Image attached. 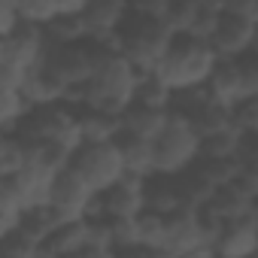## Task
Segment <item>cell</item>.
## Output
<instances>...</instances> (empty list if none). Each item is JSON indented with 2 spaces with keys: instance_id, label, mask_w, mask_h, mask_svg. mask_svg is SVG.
Listing matches in <instances>:
<instances>
[{
  "instance_id": "cell-3",
  "label": "cell",
  "mask_w": 258,
  "mask_h": 258,
  "mask_svg": "<svg viewBox=\"0 0 258 258\" xmlns=\"http://www.w3.org/2000/svg\"><path fill=\"white\" fill-rule=\"evenodd\" d=\"M201 158V137L191 127V121L170 109V121L152 143V170L155 176L173 179L188 173Z\"/></svg>"
},
{
  "instance_id": "cell-26",
  "label": "cell",
  "mask_w": 258,
  "mask_h": 258,
  "mask_svg": "<svg viewBox=\"0 0 258 258\" xmlns=\"http://www.w3.org/2000/svg\"><path fill=\"white\" fill-rule=\"evenodd\" d=\"M231 124L240 134H258V100H246L231 109Z\"/></svg>"
},
{
  "instance_id": "cell-22",
  "label": "cell",
  "mask_w": 258,
  "mask_h": 258,
  "mask_svg": "<svg viewBox=\"0 0 258 258\" xmlns=\"http://www.w3.org/2000/svg\"><path fill=\"white\" fill-rule=\"evenodd\" d=\"M134 106L170 112V106H173V91H170V88H164V85H161L152 73H140L137 94H134Z\"/></svg>"
},
{
  "instance_id": "cell-7",
  "label": "cell",
  "mask_w": 258,
  "mask_h": 258,
  "mask_svg": "<svg viewBox=\"0 0 258 258\" xmlns=\"http://www.w3.org/2000/svg\"><path fill=\"white\" fill-rule=\"evenodd\" d=\"M85 185L91 195H103L106 188H112L121 176V155L115 143H100V146H79L67 164Z\"/></svg>"
},
{
  "instance_id": "cell-20",
  "label": "cell",
  "mask_w": 258,
  "mask_h": 258,
  "mask_svg": "<svg viewBox=\"0 0 258 258\" xmlns=\"http://www.w3.org/2000/svg\"><path fill=\"white\" fill-rule=\"evenodd\" d=\"M58 258H73L79 255L82 249H88V219H79V222H67L61 225L52 240L46 243Z\"/></svg>"
},
{
  "instance_id": "cell-19",
  "label": "cell",
  "mask_w": 258,
  "mask_h": 258,
  "mask_svg": "<svg viewBox=\"0 0 258 258\" xmlns=\"http://www.w3.org/2000/svg\"><path fill=\"white\" fill-rule=\"evenodd\" d=\"M179 210H185V204H182L176 176H173V179L152 176V179L146 182V213H155V216H176Z\"/></svg>"
},
{
  "instance_id": "cell-11",
  "label": "cell",
  "mask_w": 258,
  "mask_h": 258,
  "mask_svg": "<svg viewBox=\"0 0 258 258\" xmlns=\"http://www.w3.org/2000/svg\"><path fill=\"white\" fill-rule=\"evenodd\" d=\"M146 182L149 179L121 176L112 188L97 195L103 219L106 222H118V219H137L140 213H146Z\"/></svg>"
},
{
  "instance_id": "cell-28",
  "label": "cell",
  "mask_w": 258,
  "mask_h": 258,
  "mask_svg": "<svg viewBox=\"0 0 258 258\" xmlns=\"http://www.w3.org/2000/svg\"><path fill=\"white\" fill-rule=\"evenodd\" d=\"M40 246L31 243L28 237H22L19 231H13L4 243H0V258H37Z\"/></svg>"
},
{
  "instance_id": "cell-24",
  "label": "cell",
  "mask_w": 258,
  "mask_h": 258,
  "mask_svg": "<svg viewBox=\"0 0 258 258\" xmlns=\"http://www.w3.org/2000/svg\"><path fill=\"white\" fill-rule=\"evenodd\" d=\"M31 109L25 106L19 91H4L0 88V134H16V127Z\"/></svg>"
},
{
  "instance_id": "cell-21",
  "label": "cell",
  "mask_w": 258,
  "mask_h": 258,
  "mask_svg": "<svg viewBox=\"0 0 258 258\" xmlns=\"http://www.w3.org/2000/svg\"><path fill=\"white\" fill-rule=\"evenodd\" d=\"M246 134H240L237 127H225L219 134H210L201 140V158H213V161H237V152H240V143H243Z\"/></svg>"
},
{
  "instance_id": "cell-13",
  "label": "cell",
  "mask_w": 258,
  "mask_h": 258,
  "mask_svg": "<svg viewBox=\"0 0 258 258\" xmlns=\"http://www.w3.org/2000/svg\"><path fill=\"white\" fill-rule=\"evenodd\" d=\"M127 16H131V4H124V0H85L79 22L85 28V37L97 40V37L118 34Z\"/></svg>"
},
{
  "instance_id": "cell-33",
  "label": "cell",
  "mask_w": 258,
  "mask_h": 258,
  "mask_svg": "<svg viewBox=\"0 0 258 258\" xmlns=\"http://www.w3.org/2000/svg\"><path fill=\"white\" fill-rule=\"evenodd\" d=\"M149 258H176V255L167 252V249H158V252H149Z\"/></svg>"
},
{
  "instance_id": "cell-18",
  "label": "cell",
  "mask_w": 258,
  "mask_h": 258,
  "mask_svg": "<svg viewBox=\"0 0 258 258\" xmlns=\"http://www.w3.org/2000/svg\"><path fill=\"white\" fill-rule=\"evenodd\" d=\"M118 155H121V167L124 176H134V179H152V143L146 140H134V137H118L115 140Z\"/></svg>"
},
{
  "instance_id": "cell-9",
  "label": "cell",
  "mask_w": 258,
  "mask_h": 258,
  "mask_svg": "<svg viewBox=\"0 0 258 258\" xmlns=\"http://www.w3.org/2000/svg\"><path fill=\"white\" fill-rule=\"evenodd\" d=\"M255 43H258V25L225 13V4H222V19H219V28L210 40V49L216 52V58L219 61H240V58L255 52Z\"/></svg>"
},
{
  "instance_id": "cell-17",
  "label": "cell",
  "mask_w": 258,
  "mask_h": 258,
  "mask_svg": "<svg viewBox=\"0 0 258 258\" xmlns=\"http://www.w3.org/2000/svg\"><path fill=\"white\" fill-rule=\"evenodd\" d=\"M64 222H61V216L46 204V207H34V210H25L22 213V219H19V234L22 237H28L31 243H37V246H46L49 240H52V234L61 228Z\"/></svg>"
},
{
  "instance_id": "cell-31",
  "label": "cell",
  "mask_w": 258,
  "mask_h": 258,
  "mask_svg": "<svg viewBox=\"0 0 258 258\" xmlns=\"http://www.w3.org/2000/svg\"><path fill=\"white\" fill-rule=\"evenodd\" d=\"M176 258H216V252H213V246H198V249H188Z\"/></svg>"
},
{
  "instance_id": "cell-15",
  "label": "cell",
  "mask_w": 258,
  "mask_h": 258,
  "mask_svg": "<svg viewBox=\"0 0 258 258\" xmlns=\"http://www.w3.org/2000/svg\"><path fill=\"white\" fill-rule=\"evenodd\" d=\"M167 121H170V112L131 106V109L121 115V137H134V140L155 143V140H158V134L167 127Z\"/></svg>"
},
{
  "instance_id": "cell-4",
  "label": "cell",
  "mask_w": 258,
  "mask_h": 258,
  "mask_svg": "<svg viewBox=\"0 0 258 258\" xmlns=\"http://www.w3.org/2000/svg\"><path fill=\"white\" fill-rule=\"evenodd\" d=\"M170 43H173V34L164 28V22L127 16L121 28V58L137 73H152L161 64V58L167 55Z\"/></svg>"
},
{
  "instance_id": "cell-5",
  "label": "cell",
  "mask_w": 258,
  "mask_h": 258,
  "mask_svg": "<svg viewBox=\"0 0 258 258\" xmlns=\"http://www.w3.org/2000/svg\"><path fill=\"white\" fill-rule=\"evenodd\" d=\"M207 94L222 109H234L246 100H258V58L255 52L240 61H219L207 79Z\"/></svg>"
},
{
  "instance_id": "cell-29",
  "label": "cell",
  "mask_w": 258,
  "mask_h": 258,
  "mask_svg": "<svg viewBox=\"0 0 258 258\" xmlns=\"http://www.w3.org/2000/svg\"><path fill=\"white\" fill-rule=\"evenodd\" d=\"M225 13L258 25V0H234V4H225Z\"/></svg>"
},
{
  "instance_id": "cell-25",
  "label": "cell",
  "mask_w": 258,
  "mask_h": 258,
  "mask_svg": "<svg viewBox=\"0 0 258 258\" xmlns=\"http://www.w3.org/2000/svg\"><path fill=\"white\" fill-rule=\"evenodd\" d=\"M219 19H222V4H216V0H213V4L201 0L188 37H191V40H201V43H210L213 34H216V28H219Z\"/></svg>"
},
{
  "instance_id": "cell-14",
  "label": "cell",
  "mask_w": 258,
  "mask_h": 258,
  "mask_svg": "<svg viewBox=\"0 0 258 258\" xmlns=\"http://www.w3.org/2000/svg\"><path fill=\"white\" fill-rule=\"evenodd\" d=\"M67 91L70 88H64L52 73H46L40 67V70H34V73L25 76V85H22L19 94H22V100H25L28 109H46V106H64Z\"/></svg>"
},
{
  "instance_id": "cell-16",
  "label": "cell",
  "mask_w": 258,
  "mask_h": 258,
  "mask_svg": "<svg viewBox=\"0 0 258 258\" xmlns=\"http://www.w3.org/2000/svg\"><path fill=\"white\" fill-rule=\"evenodd\" d=\"M76 115H79L82 146L115 143L121 137V115H106V112H91V109H79Z\"/></svg>"
},
{
  "instance_id": "cell-1",
  "label": "cell",
  "mask_w": 258,
  "mask_h": 258,
  "mask_svg": "<svg viewBox=\"0 0 258 258\" xmlns=\"http://www.w3.org/2000/svg\"><path fill=\"white\" fill-rule=\"evenodd\" d=\"M137 82H140V73L131 64H127L121 55H109V58L100 61L94 76L79 88V94H82L79 109L106 112V115H124L134 106Z\"/></svg>"
},
{
  "instance_id": "cell-10",
  "label": "cell",
  "mask_w": 258,
  "mask_h": 258,
  "mask_svg": "<svg viewBox=\"0 0 258 258\" xmlns=\"http://www.w3.org/2000/svg\"><path fill=\"white\" fill-rule=\"evenodd\" d=\"M94 198H97V195H91L88 185H85L70 167L61 170V173L55 176L52 188H49V207L61 216L64 225H67V222L85 219L88 210H91V204H94Z\"/></svg>"
},
{
  "instance_id": "cell-32",
  "label": "cell",
  "mask_w": 258,
  "mask_h": 258,
  "mask_svg": "<svg viewBox=\"0 0 258 258\" xmlns=\"http://www.w3.org/2000/svg\"><path fill=\"white\" fill-rule=\"evenodd\" d=\"M73 258H115V249H82Z\"/></svg>"
},
{
  "instance_id": "cell-2",
  "label": "cell",
  "mask_w": 258,
  "mask_h": 258,
  "mask_svg": "<svg viewBox=\"0 0 258 258\" xmlns=\"http://www.w3.org/2000/svg\"><path fill=\"white\" fill-rule=\"evenodd\" d=\"M216 64H219V58L210 49V43H201V40H191V37H173L167 55L152 70V76L164 88L179 94V91L207 85V79L216 70Z\"/></svg>"
},
{
  "instance_id": "cell-23",
  "label": "cell",
  "mask_w": 258,
  "mask_h": 258,
  "mask_svg": "<svg viewBox=\"0 0 258 258\" xmlns=\"http://www.w3.org/2000/svg\"><path fill=\"white\" fill-rule=\"evenodd\" d=\"M198 4L201 0H170L167 16H164V28L173 37H188V31L195 25V16H198Z\"/></svg>"
},
{
  "instance_id": "cell-8",
  "label": "cell",
  "mask_w": 258,
  "mask_h": 258,
  "mask_svg": "<svg viewBox=\"0 0 258 258\" xmlns=\"http://www.w3.org/2000/svg\"><path fill=\"white\" fill-rule=\"evenodd\" d=\"M46 55H49V40H46V31L43 28H34V25H22L0 40V61L22 70V73H34L46 64Z\"/></svg>"
},
{
  "instance_id": "cell-6",
  "label": "cell",
  "mask_w": 258,
  "mask_h": 258,
  "mask_svg": "<svg viewBox=\"0 0 258 258\" xmlns=\"http://www.w3.org/2000/svg\"><path fill=\"white\" fill-rule=\"evenodd\" d=\"M103 58H109V55L100 52L94 40H82V43H70V46L49 43V55H46L43 70L52 73L64 88H82L94 76V70L100 67Z\"/></svg>"
},
{
  "instance_id": "cell-27",
  "label": "cell",
  "mask_w": 258,
  "mask_h": 258,
  "mask_svg": "<svg viewBox=\"0 0 258 258\" xmlns=\"http://www.w3.org/2000/svg\"><path fill=\"white\" fill-rule=\"evenodd\" d=\"M25 213V201L16 188L13 179H0V216H10V219H22Z\"/></svg>"
},
{
  "instance_id": "cell-30",
  "label": "cell",
  "mask_w": 258,
  "mask_h": 258,
  "mask_svg": "<svg viewBox=\"0 0 258 258\" xmlns=\"http://www.w3.org/2000/svg\"><path fill=\"white\" fill-rule=\"evenodd\" d=\"M19 28V16H16V4L10 0H0V40L10 37Z\"/></svg>"
},
{
  "instance_id": "cell-12",
  "label": "cell",
  "mask_w": 258,
  "mask_h": 258,
  "mask_svg": "<svg viewBox=\"0 0 258 258\" xmlns=\"http://www.w3.org/2000/svg\"><path fill=\"white\" fill-rule=\"evenodd\" d=\"M255 249H258V213L225 222L213 243L216 258H255Z\"/></svg>"
}]
</instances>
